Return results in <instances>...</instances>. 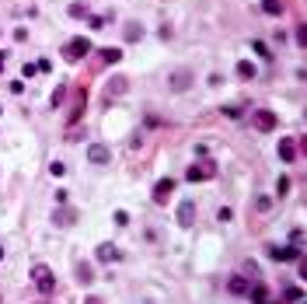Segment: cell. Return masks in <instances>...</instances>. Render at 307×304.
<instances>
[{
	"instance_id": "cell-1",
	"label": "cell",
	"mask_w": 307,
	"mask_h": 304,
	"mask_svg": "<svg viewBox=\"0 0 307 304\" xmlns=\"http://www.w3.org/2000/svg\"><path fill=\"white\" fill-rule=\"evenodd\" d=\"M32 284L38 287L42 297H49V294L56 290V273H53L46 263H35V266H32Z\"/></svg>"
},
{
	"instance_id": "cell-2",
	"label": "cell",
	"mask_w": 307,
	"mask_h": 304,
	"mask_svg": "<svg viewBox=\"0 0 307 304\" xmlns=\"http://www.w3.org/2000/svg\"><path fill=\"white\" fill-rule=\"evenodd\" d=\"M87 53H91V42H87V39H70V42H67V46H63V56H67V60H70V63L84 60Z\"/></svg>"
},
{
	"instance_id": "cell-3",
	"label": "cell",
	"mask_w": 307,
	"mask_h": 304,
	"mask_svg": "<svg viewBox=\"0 0 307 304\" xmlns=\"http://www.w3.org/2000/svg\"><path fill=\"white\" fill-rule=\"evenodd\" d=\"M87 161L98 164V168H105V164L112 161V150H108L105 143H91V147H87Z\"/></svg>"
},
{
	"instance_id": "cell-4",
	"label": "cell",
	"mask_w": 307,
	"mask_h": 304,
	"mask_svg": "<svg viewBox=\"0 0 307 304\" xmlns=\"http://www.w3.org/2000/svg\"><path fill=\"white\" fill-rule=\"evenodd\" d=\"M266 252H269V259H272V263H290V259H297V255H300V248H293V245H290V248H279V245H269Z\"/></svg>"
},
{
	"instance_id": "cell-5",
	"label": "cell",
	"mask_w": 307,
	"mask_h": 304,
	"mask_svg": "<svg viewBox=\"0 0 307 304\" xmlns=\"http://www.w3.org/2000/svg\"><path fill=\"white\" fill-rule=\"evenodd\" d=\"M126 88H129V81H126V77H119V74H115L112 81L105 84V105H108V101H112V98H119V95H126Z\"/></svg>"
},
{
	"instance_id": "cell-6",
	"label": "cell",
	"mask_w": 307,
	"mask_h": 304,
	"mask_svg": "<svg viewBox=\"0 0 307 304\" xmlns=\"http://www.w3.org/2000/svg\"><path fill=\"white\" fill-rule=\"evenodd\" d=\"M276 112H269V108H258V112H255V126H258V129H262V133H272V129H276Z\"/></svg>"
},
{
	"instance_id": "cell-7",
	"label": "cell",
	"mask_w": 307,
	"mask_h": 304,
	"mask_svg": "<svg viewBox=\"0 0 307 304\" xmlns=\"http://www.w3.org/2000/svg\"><path fill=\"white\" fill-rule=\"evenodd\" d=\"M178 224H182V227H192V224H195V203L192 200L178 203Z\"/></svg>"
},
{
	"instance_id": "cell-8",
	"label": "cell",
	"mask_w": 307,
	"mask_h": 304,
	"mask_svg": "<svg viewBox=\"0 0 307 304\" xmlns=\"http://www.w3.org/2000/svg\"><path fill=\"white\" fill-rule=\"evenodd\" d=\"M213 175H216V164H213V161H203V164H195V168H189V182L213 179Z\"/></svg>"
},
{
	"instance_id": "cell-9",
	"label": "cell",
	"mask_w": 307,
	"mask_h": 304,
	"mask_svg": "<svg viewBox=\"0 0 307 304\" xmlns=\"http://www.w3.org/2000/svg\"><path fill=\"white\" fill-rule=\"evenodd\" d=\"M171 192H174V179H161V182L154 185V200H157V203H168V200H171Z\"/></svg>"
},
{
	"instance_id": "cell-10",
	"label": "cell",
	"mask_w": 307,
	"mask_h": 304,
	"mask_svg": "<svg viewBox=\"0 0 307 304\" xmlns=\"http://www.w3.org/2000/svg\"><path fill=\"white\" fill-rule=\"evenodd\" d=\"M189 84H192V74H189V70H174L171 77H168V88H171V91H185Z\"/></svg>"
},
{
	"instance_id": "cell-11",
	"label": "cell",
	"mask_w": 307,
	"mask_h": 304,
	"mask_svg": "<svg viewBox=\"0 0 307 304\" xmlns=\"http://www.w3.org/2000/svg\"><path fill=\"white\" fill-rule=\"evenodd\" d=\"M119 255H122V252H119L112 242H101V245H98V259H101V263H115Z\"/></svg>"
},
{
	"instance_id": "cell-12",
	"label": "cell",
	"mask_w": 307,
	"mask_h": 304,
	"mask_svg": "<svg viewBox=\"0 0 307 304\" xmlns=\"http://www.w3.org/2000/svg\"><path fill=\"white\" fill-rule=\"evenodd\" d=\"M248 280H245V276H230V280H227V290H230V294H234V297H245V294H248Z\"/></svg>"
},
{
	"instance_id": "cell-13",
	"label": "cell",
	"mask_w": 307,
	"mask_h": 304,
	"mask_svg": "<svg viewBox=\"0 0 307 304\" xmlns=\"http://www.w3.org/2000/svg\"><path fill=\"white\" fill-rule=\"evenodd\" d=\"M74 273H77V280H80V284H95V269H91V263H77Z\"/></svg>"
},
{
	"instance_id": "cell-14",
	"label": "cell",
	"mask_w": 307,
	"mask_h": 304,
	"mask_svg": "<svg viewBox=\"0 0 307 304\" xmlns=\"http://www.w3.org/2000/svg\"><path fill=\"white\" fill-rule=\"evenodd\" d=\"M248 297H251L255 304H266V301H269V290H266L262 284H255V287H248Z\"/></svg>"
},
{
	"instance_id": "cell-15",
	"label": "cell",
	"mask_w": 307,
	"mask_h": 304,
	"mask_svg": "<svg viewBox=\"0 0 307 304\" xmlns=\"http://www.w3.org/2000/svg\"><path fill=\"white\" fill-rule=\"evenodd\" d=\"M56 224H59V227H70V224H74V210H67V206L59 203V210H56Z\"/></svg>"
},
{
	"instance_id": "cell-16",
	"label": "cell",
	"mask_w": 307,
	"mask_h": 304,
	"mask_svg": "<svg viewBox=\"0 0 307 304\" xmlns=\"http://www.w3.org/2000/svg\"><path fill=\"white\" fill-rule=\"evenodd\" d=\"M279 158H283V161H293V158H297V147H293V140H279Z\"/></svg>"
},
{
	"instance_id": "cell-17",
	"label": "cell",
	"mask_w": 307,
	"mask_h": 304,
	"mask_svg": "<svg viewBox=\"0 0 307 304\" xmlns=\"http://www.w3.org/2000/svg\"><path fill=\"white\" fill-rule=\"evenodd\" d=\"M262 11L272 14V18H276V14H283V0H262Z\"/></svg>"
},
{
	"instance_id": "cell-18",
	"label": "cell",
	"mask_w": 307,
	"mask_h": 304,
	"mask_svg": "<svg viewBox=\"0 0 307 304\" xmlns=\"http://www.w3.org/2000/svg\"><path fill=\"white\" fill-rule=\"evenodd\" d=\"M237 77H241V81H251V77H255V67H251L248 60H241L237 63Z\"/></svg>"
},
{
	"instance_id": "cell-19",
	"label": "cell",
	"mask_w": 307,
	"mask_h": 304,
	"mask_svg": "<svg viewBox=\"0 0 307 304\" xmlns=\"http://www.w3.org/2000/svg\"><path fill=\"white\" fill-rule=\"evenodd\" d=\"M101 60H105V63H119V60H122V49H115V46L101 49Z\"/></svg>"
},
{
	"instance_id": "cell-20",
	"label": "cell",
	"mask_w": 307,
	"mask_h": 304,
	"mask_svg": "<svg viewBox=\"0 0 307 304\" xmlns=\"http://www.w3.org/2000/svg\"><path fill=\"white\" fill-rule=\"evenodd\" d=\"M255 210H258V213H269V210H272V200H269V196H255Z\"/></svg>"
},
{
	"instance_id": "cell-21",
	"label": "cell",
	"mask_w": 307,
	"mask_h": 304,
	"mask_svg": "<svg viewBox=\"0 0 307 304\" xmlns=\"http://www.w3.org/2000/svg\"><path fill=\"white\" fill-rule=\"evenodd\" d=\"M70 18H87V4H70Z\"/></svg>"
},
{
	"instance_id": "cell-22",
	"label": "cell",
	"mask_w": 307,
	"mask_h": 304,
	"mask_svg": "<svg viewBox=\"0 0 307 304\" xmlns=\"http://www.w3.org/2000/svg\"><path fill=\"white\" fill-rule=\"evenodd\" d=\"M136 39H140V25L129 21V25H126V42H136Z\"/></svg>"
},
{
	"instance_id": "cell-23",
	"label": "cell",
	"mask_w": 307,
	"mask_h": 304,
	"mask_svg": "<svg viewBox=\"0 0 307 304\" xmlns=\"http://www.w3.org/2000/svg\"><path fill=\"white\" fill-rule=\"evenodd\" d=\"M283 301H297V304H300V287H290V290H283Z\"/></svg>"
},
{
	"instance_id": "cell-24",
	"label": "cell",
	"mask_w": 307,
	"mask_h": 304,
	"mask_svg": "<svg viewBox=\"0 0 307 304\" xmlns=\"http://www.w3.org/2000/svg\"><path fill=\"white\" fill-rule=\"evenodd\" d=\"M49 171H53L56 179H63V175H67V164H63V161H53V164H49Z\"/></svg>"
},
{
	"instance_id": "cell-25",
	"label": "cell",
	"mask_w": 307,
	"mask_h": 304,
	"mask_svg": "<svg viewBox=\"0 0 307 304\" xmlns=\"http://www.w3.org/2000/svg\"><path fill=\"white\" fill-rule=\"evenodd\" d=\"M276 192H279V196H287V192H290V179H287V175H279V182H276Z\"/></svg>"
},
{
	"instance_id": "cell-26",
	"label": "cell",
	"mask_w": 307,
	"mask_h": 304,
	"mask_svg": "<svg viewBox=\"0 0 307 304\" xmlns=\"http://www.w3.org/2000/svg\"><path fill=\"white\" fill-rule=\"evenodd\" d=\"M251 49H255L258 56H266V60H269V49H266V42H251Z\"/></svg>"
},
{
	"instance_id": "cell-27",
	"label": "cell",
	"mask_w": 307,
	"mask_h": 304,
	"mask_svg": "<svg viewBox=\"0 0 307 304\" xmlns=\"http://www.w3.org/2000/svg\"><path fill=\"white\" fill-rule=\"evenodd\" d=\"M63 95H67V88H56V91H53V105H56V108H59V101H63Z\"/></svg>"
},
{
	"instance_id": "cell-28",
	"label": "cell",
	"mask_w": 307,
	"mask_h": 304,
	"mask_svg": "<svg viewBox=\"0 0 307 304\" xmlns=\"http://www.w3.org/2000/svg\"><path fill=\"white\" fill-rule=\"evenodd\" d=\"M126 221H129V213H126V210H119V213H115V224H119V227H126Z\"/></svg>"
},
{
	"instance_id": "cell-29",
	"label": "cell",
	"mask_w": 307,
	"mask_h": 304,
	"mask_svg": "<svg viewBox=\"0 0 307 304\" xmlns=\"http://www.w3.org/2000/svg\"><path fill=\"white\" fill-rule=\"evenodd\" d=\"M7 56H11V53H0V70L7 67Z\"/></svg>"
},
{
	"instance_id": "cell-30",
	"label": "cell",
	"mask_w": 307,
	"mask_h": 304,
	"mask_svg": "<svg viewBox=\"0 0 307 304\" xmlns=\"http://www.w3.org/2000/svg\"><path fill=\"white\" fill-rule=\"evenodd\" d=\"M84 304H101V301H98V297H87V301H84Z\"/></svg>"
},
{
	"instance_id": "cell-31",
	"label": "cell",
	"mask_w": 307,
	"mask_h": 304,
	"mask_svg": "<svg viewBox=\"0 0 307 304\" xmlns=\"http://www.w3.org/2000/svg\"><path fill=\"white\" fill-rule=\"evenodd\" d=\"M0 259H4V245H0Z\"/></svg>"
},
{
	"instance_id": "cell-32",
	"label": "cell",
	"mask_w": 307,
	"mask_h": 304,
	"mask_svg": "<svg viewBox=\"0 0 307 304\" xmlns=\"http://www.w3.org/2000/svg\"><path fill=\"white\" fill-rule=\"evenodd\" d=\"M266 304H272V301H266Z\"/></svg>"
}]
</instances>
